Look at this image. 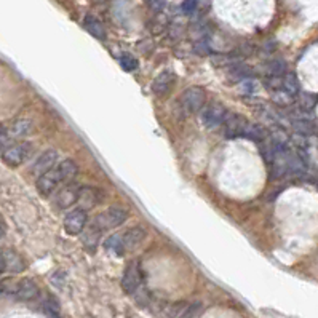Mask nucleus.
Here are the masks:
<instances>
[{
  "instance_id": "nucleus-34",
  "label": "nucleus",
  "mask_w": 318,
  "mask_h": 318,
  "mask_svg": "<svg viewBox=\"0 0 318 318\" xmlns=\"http://www.w3.org/2000/svg\"><path fill=\"white\" fill-rule=\"evenodd\" d=\"M149 7H151L154 11L160 13V11L166 7V4H165V2H149Z\"/></svg>"
},
{
  "instance_id": "nucleus-2",
  "label": "nucleus",
  "mask_w": 318,
  "mask_h": 318,
  "mask_svg": "<svg viewBox=\"0 0 318 318\" xmlns=\"http://www.w3.org/2000/svg\"><path fill=\"white\" fill-rule=\"evenodd\" d=\"M181 101L187 112H198L207 103V93L200 86H191L184 91Z\"/></svg>"
},
{
  "instance_id": "nucleus-28",
  "label": "nucleus",
  "mask_w": 318,
  "mask_h": 318,
  "mask_svg": "<svg viewBox=\"0 0 318 318\" xmlns=\"http://www.w3.org/2000/svg\"><path fill=\"white\" fill-rule=\"evenodd\" d=\"M168 35L171 39H181L184 31H185V27H184V23L179 21V20H175L171 24H168Z\"/></svg>"
},
{
  "instance_id": "nucleus-9",
  "label": "nucleus",
  "mask_w": 318,
  "mask_h": 318,
  "mask_svg": "<svg viewBox=\"0 0 318 318\" xmlns=\"http://www.w3.org/2000/svg\"><path fill=\"white\" fill-rule=\"evenodd\" d=\"M175 74L170 70H163L160 76H157V79L154 80L152 83V91L157 95V96H163L166 93L171 91L173 85H175Z\"/></svg>"
},
{
  "instance_id": "nucleus-33",
  "label": "nucleus",
  "mask_w": 318,
  "mask_h": 318,
  "mask_svg": "<svg viewBox=\"0 0 318 318\" xmlns=\"http://www.w3.org/2000/svg\"><path fill=\"white\" fill-rule=\"evenodd\" d=\"M10 144V135L7 133V129L0 126V149H5Z\"/></svg>"
},
{
  "instance_id": "nucleus-15",
  "label": "nucleus",
  "mask_w": 318,
  "mask_h": 318,
  "mask_svg": "<svg viewBox=\"0 0 318 318\" xmlns=\"http://www.w3.org/2000/svg\"><path fill=\"white\" fill-rule=\"evenodd\" d=\"M83 24H85L86 31H88L93 37H96V39H99V40H104V39H106L104 24L101 23L98 18H95V16H86L85 21H83Z\"/></svg>"
},
{
  "instance_id": "nucleus-29",
  "label": "nucleus",
  "mask_w": 318,
  "mask_h": 318,
  "mask_svg": "<svg viewBox=\"0 0 318 318\" xmlns=\"http://www.w3.org/2000/svg\"><path fill=\"white\" fill-rule=\"evenodd\" d=\"M168 27V20L163 16V14H157L155 20L151 23V29L152 34H162L165 29Z\"/></svg>"
},
{
  "instance_id": "nucleus-31",
  "label": "nucleus",
  "mask_w": 318,
  "mask_h": 318,
  "mask_svg": "<svg viewBox=\"0 0 318 318\" xmlns=\"http://www.w3.org/2000/svg\"><path fill=\"white\" fill-rule=\"evenodd\" d=\"M201 315V304H192L187 307L179 318H200Z\"/></svg>"
},
{
  "instance_id": "nucleus-19",
  "label": "nucleus",
  "mask_w": 318,
  "mask_h": 318,
  "mask_svg": "<svg viewBox=\"0 0 318 318\" xmlns=\"http://www.w3.org/2000/svg\"><path fill=\"white\" fill-rule=\"evenodd\" d=\"M250 76H253V69L245 64H237L229 69V77L234 82H243V80L250 79Z\"/></svg>"
},
{
  "instance_id": "nucleus-5",
  "label": "nucleus",
  "mask_w": 318,
  "mask_h": 318,
  "mask_svg": "<svg viewBox=\"0 0 318 318\" xmlns=\"http://www.w3.org/2000/svg\"><path fill=\"white\" fill-rule=\"evenodd\" d=\"M248 125V120L241 117L240 114H227L226 119H224V135L229 139H234V138H240L245 133V128Z\"/></svg>"
},
{
  "instance_id": "nucleus-22",
  "label": "nucleus",
  "mask_w": 318,
  "mask_h": 318,
  "mask_svg": "<svg viewBox=\"0 0 318 318\" xmlns=\"http://www.w3.org/2000/svg\"><path fill=\"white\" fill-rule=\"evenodd\" d=\"M104 245H106V248H107L109 251H112L115 256H123V253H125L123 243H122V237L117 235V234L110 235V237L106 240Z\"/></svg>"
},
{
  "instance_id": "nucleus-27",
  "label": "nucleus",
  "mask_w": 318,
  "mask_h": 318,
  "mask_svg": "<svg viewBox=\"0 0 318 318\" xmlns=\"http://www.w3.org/2000/svg\"><path fill=\"white\" fill-rule=\"evenodd\" d=\"M259 90V83L254 79H247L238 83V91L241 95H254Z\"/></svg>"
},
{
  "instance_id": "nucleus-21",
  "label": "nucleus",
  "mask_w": 318,
  "mask_h": 318,
  "mask_svg": "<svg viewBox=\"0 0 318 318\" xmlns=\"http://www.w3.org/2000/svg\"><path fill=\"white\" fill-rule=\"evenodd\" d=\"M293 126L297 132V135L302 136H312L315 133V123L310 122L309 119H297L293 122Z\"/></svg>"
},
{
  "instance_id": "nucleus-3",
  "label": "nucleus",
  "mask_w": 318,
  "mask_h": 318,
  "mask_svg": "<svg viewBox=\"0 0 318 318\" xmlns=\"http://www.w3.org/2000/svg\"><path fill=\"white\" fill-rule=\"evenodd\" d=\"M142 280V273H141V267L138 261H132L125 272H123V277H122V288L125 293H135L138 290V286L141 285Z\"/></svg>"
},
{
  "instance_id": "nucleus-4",
  "label": "nucleus",
  "mask_w": 318,
  "mask_h": 318,
  "mask_svg": "<svg viewBox=\"0 0 318 318\" xmlns=\"http://www.w3.org/2000/svg\"><path fill=\"white\" fill-rule=\"evenodd\" d=\"M227 115V110L221 104H210L203 112H201V123L208 129H214L224 123V119Z\"/></svg>"
},
{
  "instance_id": "nucleus-14",
  "label": "nucleus",
  "mask_w": 318,
  "mask_h": 318,
  "mask_svg": "<svg viewBox=\"0 0 318 318\" xmlns=\"http://www.w3.org/2000/svg\"><path fill=\"white\" fill-rule=\"evenodd\" d=\"M98 192L95 189H80L79 197H77V203L79 210L86 211L88 208H93L98 203Z\"/></svg>"
},
{
  "instance_id": "nucleus-36",
  "label": "nucleus",
  "mask_w": 318,
  "mask_h": 318,
  "mask_svg": "<svg viewBox=\"0 0 318 318\" xmlns=\"http://www.w3.org/2000/svg\"><path fill=\"white\" fill-rule=\"evenodd\" d=\"M5 290H7V285H5V283H0V296L5 293Z\"/></svg>"
},
{
  "instance_id": "nucleus-23",
  "label": "nucleus",
  "mask_w": 318,
  "mask_h": 318,
  "mask_svg": "<svg viewBox=\"0 0 318 318\" xmlns=\"http://www.w3.org/2000/svg\"><path fill=\"white\" fill-rule=\"evenodd\" d=\"M4 259H5V269L8 267L11 272H21L24 269V264L21 261V257L16 253L8 251L7 254H4Z\"/></svg>"
},
{
  "instance_id": "nucleus-37",
  "label": "nucleus",
  "mask_w": 318,
  "mask_h": 318,
  "mask_svg": "<svg viewBox=\"0 0 318 318\" xmlns=\"http://www.w3.org/2000/svg\"><path fill=\"white\" fill-rule=\"evenodd\" d=\"M4 235V229H2V226H0V237Z\"/></svg>"
},
{
  "instance_id": "nucleus-20",
  "label": "nucleus",
  "mask_w": 318,
  "mask_h": 318,
  "mask_svg": "<svg viewBox=\"0 0 318 318\" xmlns=\"http://www.w3.org/2000/svg\"><path fill=\"white\" fill-rule=\"evenodd\" d=\"M286 61L285 60H273L267 64V76L269 77H275L282 79L286 74Z\"/></svg>"
},
{
  "instance_id": "nucleus-30",
  "label": "nucleus",
  "mask_w": 318,
  "mask_h": 318,
  "mask_svg": "<svg viewBox=\"0 0 318 318\" xmlns=\"http://www.w3.org/2000/svg\"><path fill=\"white\" fill-rule=\"evenodd\" d=\"M120 66H122L125 70L132 72V70H135V69L138 67V61L135 60L133 56H129V54H123V56H120Z\"/></svg>"
},
{
  "instance_id": "nucleus-24",
  "label": "nucleus",
  "mask_w": 318,
  "mask_h": 318,
  "mask_svg": "<svg viewBox=\"0 0 318 318\" xmlns=\"http://www.w3.org/2000/svg\"><path fill=\"white\" fill-rule=\"evenodd\" d=\"M31 129H32L31 120L21 119V120H16V122L11 125V135H13V136H24V135H27V133H31Z\"/></svg>"
},
{
  "instance_id": "nucleus-13",
  "label": "nucleus",
  "mask_w": 318,
  "mask_h": 318,
  "mask_svg": "<svg viewBox=\"0 0 318 318\" xmlns=\"http://www.w3.org/2000/svg\"><path fill=\"white\" fill-rule=\"evenodd\" d=\"M40 294V290L39 286L35 285L34 280L31 278H26V280H21L18 288H16V296L23 301H32L35 299L37 296Z\"/></svg>"
},
{
  "instance_id": "nucleus-32",
  "label": "nucleus",
  "mask_w": 318,
  "mask_h": 318,
  "mask_svg": "<svg viewBox=\"0 0 318 318\" xmlns=\"http://www.w3.org/2000/svg\"><path fill=\"white\" fill-rule=\"evenodd\" d=\"M197 8H198V4L194 2V0H185V2L181 4V10L185 16H194L197 13Z\"/></svg>"
},
{
  "instance_id": "nucleus-18",
  "label": "nucleus",
  "mask_w": 318,
  "mask_h": 318,
  "mask_svg": "<svg viewBox=\"0 0 318 318\" xmlns=\"http://www.w3.org/2000/svg\"><path fill=\"white\" fill-rule=\"evenodd\" d=\"M243 138H248V139H251V141H254V142H263V141L267 138V132L264 129V126L248 122L247 128H245Z\"/></svg>"
},
{
  "instance_id": "nucleus-6",
  "label": "nucleus",
  "mask_w": 318,
  "mask_h": 318,
  "mask_svg": "<svg viewBox=\"0 0 318 318\" xmlns=\"http://www.w3.org/2000/svg\"><path fill=\"white\" fill-rule=\"evenodd\" d=\"M86 221H88V216H86V211L82 210H74L70 211L69 214H66V219H64V229L66 232L70 235H79L83 232V229L86 226Z\"/></svg>"
},
{
  "instance_id": "nucleus-11",
  "label": "nucleus",
  "mask_w": 318,
  "mask_h": 318,
  "mask_svg": "<svg viewBox=\"0 0 318 318\" xmlns=\"http://www.w3.org/2000/svg\"><path fill=\"white\" fill-rule=\"evenodd\" d=\"M56 160H58V152L56 151H47L43 152L35 162V166H34V173L37 176H42L45 175V173L51 171L53 166L56 165Z\"/></svg>"
},
{
  "instance_id": "nucleus-7",
  "label": "nucleus",
  "mask_w": 318,
  "mask_h": 318,
  "mask_svg": "<svg viewBox=\"0 0 318 318\" xmlns=\"http://www.w3.org/2000/svg\"><path fill=\"white\" fill-rule=\"evenodd\" d=\"M29 151H31V146H29V144H26V142L16 144V146L7 147L2 154V158H4V162L10 166H20L26 160V157L29 155Z\"/></svg>"
},
{
  "instance_id": "nucleus-16",
  "label": "nucleus",
  "mask_w": 318,
  "mask_h": 318,
  "mask_svg": "<svg viewBox=\"0 0 318 318\" xmlns=\"http://www.w3.org/2000/svg\"><path fill=\"white\" fill-rule=\"evenodd\" d=\"M56 175L60 181H72L77 175V165L74 160H64L61 165H58Z\"/></svg>"
},
{
  "instance_id": "nucleus-26",
  "label": "nucleus",
  "mask_w": 318,
  "mask_h": 318,
  "mask_svg": "<svg viewBox=\"0 0 318 318\" xmlns=\"http://www.w3.org/2000/svg\"><path fill=\"white\" fill-rule=\"evenodd\" d=\"M297 103H299V106H301L302 110L309 112V110H312V109L316 106V96L312 95V93H301Z\"/></svg>"
},
{
  "instance_id": "nucleus-1",
  "label": "nucleus",
  "mask_w": 318,
  "mask_h": 318,
  "mask_svg": "<svg viewBox=\"0 0 318 318\" xmlns=\"http://www.w3.org/2000/svg\"><path fill=\"white\" fill-rule=\"evenodd\" d=\"M128 218V213L120 208V207H112L109 208L106 213H101L96 216L95 219V224L93 227L99 232H103V230H107V229H114V227H119L122 226Z\"/></svg>"
},
{
  "instance_id": "nucleus-17",
  "label": "nucleus",
  "mask_w": 318,
  "mask_h": 318,
  "mask_svg": "<svg viewBox=\"0 0 318 318\" xmlns=\"http://www.w3.org/2000/svg\"><path fill=\"white\" fill-rule=\"evenodd\" d=\"M282 90L286 91L288 95H291L293 98L299 93L301 85H299L296 74H293V72H286L285 77H282Z\"/></svg>"
},
{
  "instance_id": "nucleus-8",
  "label": "nucleus",
  "mask_w": 318,
  "mask_h": 318,
  "mask_svg": "<svg viewBox=\"0 0 318 318\" xmlns=\"http://www.w3.org/2000/svg\"><path fill=\"white\" fill-rule=\"evenodd\" d=\"M79 192H80V187L76 185V184H67L66 187H63V189L58 192V195H56L58 207L66 210V208L72 207L74 203H77Z\"/></svg>"
},
{
  "instance_id": "nucleus-25",
  "label": "nucleus",
  "mask_w": 318,
  "mask_h": 318,
  "mask_svg": "<svg viewBox=\"0 0 318 318\" xmlns=\"http://www.w3.org/2000/svg\"><path fill=\"white\" fill-rule=\"evenodd\" d=\"M272 101L280 107H290L294 103V98L283 90H277V91L272 93Z\"/></svg>"
},
{
  "instance_id": "nucleus-12",
  "label": "nucleus",
  "mask_w": 318,
  "mask_h": 318,
  "mask_svg": "<svg viewBox=\"0 0 318 318\" xmlns=\"http://www.w3.org/2000/svg\"><path fill=\"white\" fill-rule=\"evenodd\" d=\"M122 237V243H123V248L125 251L126 250H135L138 248L139 245L142 243L144 237H146V232H144V229L142 227H133V229H129L128 232H125Z\"/></svg>"
},
{
  "instance_id": "nucleus-10",
  "label": "nucleus",
  "mask_w": 318,
  "mask_h": 318,
  "mask_svg": "<svg viewBox=\"0 0 318 318\" xmlns=\"http://www.w3.org/2000/svg\"><path fill=\"white\" fill-rule=\"evenodd\" d=\"M60 178H58L56 175V170H51L48 173H45V175H42L37 178V182H35V187H37V191L39 194L42 195H50L54 189H56V185L60 184Z\"/></svg>"
},
{
  "instance_id": "nucleus-35",
  "label": "nucleus",
  "mask_w": 318,
  "mask_h": 318,
  "mask_svg": "<svg viewBox=\"0 0 318 318\" xmlns=\"http://www.w3.org/2000/svg\"><path fill=\"white\" fill-rule=\"evenodd\" d=\"M4 270H5V259H4V254L0 253V275L4 273Z\"/></svg>"
}]
</instances>
